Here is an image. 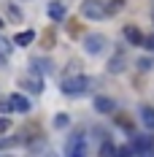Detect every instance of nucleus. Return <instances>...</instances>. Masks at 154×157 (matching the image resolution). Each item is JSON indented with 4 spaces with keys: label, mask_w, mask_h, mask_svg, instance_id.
Wrapping results in <instances>:
<instances>
[{
    "label": "nucleus",
    "mask_w": 154,
    "mask_h": 157,
    "mask_svg": "<svg viewBox=\"0 0 154 157\" xmlns=\"http://www.w3.org/2000/svg\"><path fill=\"white\" fill-rule=\"evenodd\" d=\"M8 14H11V22H19V19H22V11H19L16 6H11V8H8Z\"/></svg>",
    "instance_id": "21"
},
{
    "label": "nucleus",
    "mask_w": 154,
    "mask_h": 157,
    "mask_svg": "<svg viewBox=\"0 0 154 157\" xmlns=\"http://www.w3.org/2000/svg\"><path fill=\"white\" fill-rule=\"evenodd\" d=\"M19 84H22V90H27V92H32V95L43 92V78L41 76H24V78H19Z\"/></svg>",
    "instance_id": "6"
},
{
    "label": "nucleus",
    "mask_w": 154,
    "mask_h": 157,
    "mask_svg": "<svg viewBox=\"0 0 154 157\" xmlns=\"http://www.w3.org/2000/svg\"><path fill=\"white\" fill-rule=\"evenodd\" d=\"M8 127H11V122H8V117H6V114H0V133H6Z\"/></svg>",
    "instance_id": "22"
},
{
    "label": "nucleus",
    "mask_w": 154,
    "mask_h": 157,
    "mask_svg": "<svg viewBox=\"0 0 154 157\" xmlns=\"http://www.w3.org/2000/svg\"><path fill=\"white\" fill-rule=\"evenodd\" d=\"M46 14H49L51 22H62V19H65V6L57 3V0H51V3L46 6Z\"/></svg>",
    "instance_id": "10"
},
{
    "label": "nucleus",
    "mask_w": 154,
    "mask_h": 157,
    "mask_svg": "<svg viewBox=\"0 0 154 157\" xmlns=\"http://www.w3.org/2000/svg\"><path fill=\"white\" fill-rule=\"evenodd\" d=\"M14 144H19V138H0V149H11Z\"/></svg>",
    "instance_id": "20"
},
{
    "label": "nucleus",
    "mask_w": 154,
    "mask_h": 157,
    "mask_svg": "<svg viewBox=\"0 0 154 157\" xmlns=\"http://www.w3.org/2000/svg\"><path fill=\"white\" fill-rule=\"evenodd\" d=\"M152 19H154V11H152Z\"/></svg>",
    "instance_id": "25"
},
{
    "label": "nucleus",
    "mask_w": 154,
    "mask_h": 157,
    "mask_svg": "<svg viewBox=\"0 0 154 157\" xmlns=\"http://www.w3.org/2000/svg\"><path fill=\"white\" fill-rule=\"evenodd\" d=\"M78 14L84 16V19H92V22H103V19L111 16V8H108V3H103V0H84L78 6Z\"/></svg>",
    "instance_id": "2"
},
{
    "label": "nucleus",
    "mask_w": 154,
    "mask_h": 157,
    "mask_svg": "<svg viewBox=\"0 0 154 157\" xmlns=\"http://www.w3.org/2000/svg\"><path fill=\"white\" fill-rule=\"evenodd\" d=\"M143 46L149 49V52H154V35H146V41H143Z\"/></svg>",
    "instance_id": "23"
},
{
    "label": "nucleus",
    "mask_w": 154,
    "mask_h": 157,
    "mask_svg": "<svg viewBox=\"0 0 154 157\" xmlns=\"http://www.w3.org/2000/svg\"><path fill=\"white\" fill-rule=\"evenodd\" d=\"M32 41H35V30H24V33H19V35L14 38L16 46H30Z\"/></svg>",
    "instance_id": "14"
},
{
    "label": "nucleus",
    "mask_w": 154,
    "mask_h": 157,
    "mask_svg": "<svg viewBox=\"0 0 154 157\" xmlns=\"http://www.w3.org/2000/svg\"><path fill=\"white\" fill-rule=\"evenodd\" d=\"M8 98H11V106H14L16 114H27V111L32 109V103H30V98H27V95L14 92V95H8Z\"/></svg>",
    "instance_id": "7"
},
{
    "label": "nucleus",
    "mask_w": 154,
    "mask_h": 157,
    "mask_svg": "<svg viewBox=\"0 0 154 157\" xmlns=\"http://www.w3.org/2000/svg\"><path fill=\"white\" fill-rule=\"evenodd\" d=\"M30 68H32V71H38V76H41V73H49V71H51V63L43 60V57H32Z\"/></svg>",
    "instance_id": "12"
},
{
    "label": "nucleus",
    "mask_w": 154,
    "mask_h": 157,
    "mask_svg": "<svg viewBox=\"0 0 154 157\" xmlns=\"http://www.w3.org/2000/svg\"><path fill=\"white\" fill-rule=\"evenodd\" d=\"M11 49H14V44H11L6 35H0V60H8V57H11Z\"/></svg>",
    "instance_id": "15"
},
{
    "label": "nucleus",
    "mask_w": 154,
    "mask_h": 157,
    "mask_svg": "<svg viewBox=\"0 0 154 157\" xmlns=\"http://www.w3.org/2000/svg\"><path fill=\"white\" fill-rule=\"evenodd\" d=\"M95 111H100V114H114V111H116V100L108 98V95H97V98H95Z\"/></svg>",
    "instance_id": "8"
},
{
    "label": "nucleus",
    "mask_w": 154,
    "mask_h": 157,
    "mask_svg": "<svg viewBox=\"0 0 154 157\" xmlns=\"http://www.w3.org/2000/svg\"><path fill=\"white\" fill-rule=\"evenodd\" d=\"M141 122L149 130H154V109L152 106H141Z\"/></svg>",
    "instance_id": "13"
},
{
    "label": "nucleus",
    "mask_w": 154,
    "mask_h": 157,
    "mask_svg": "<svg viewBox=\"0 0 154 157\" xmlns=\"http://www.w3.org/2000/svg\"><path fill=\"white\" fill-rule=\"evenodd\" d=\"M0 27H3V19H0Z\"/></svg>",
    "instance_id": "24"
},
{
    "label": "nucleus",
    "mask_w": 154,
    "mask_h": 157,
    "mask_svg": "<svg viewBox=\"0 0 154 157\" xmlns=\"http://www.w3.org/2000/svg\"><path fill=\"white\" fill-rule=\"evenodd\" d=\"M124 65H127L124 54H122V52H116V54L108 60V73H122V71H124Z\"/></svg>",
    "instance_id": "11"
},
{
    "label": "nucleus",
    "mask_w": 154,
    "mask_h": 157,
    "mask_svg": "<svg viewBox=\"0 0 154 157\" xmlns=\"http://www.w3.org/2000/svg\"><path fill=\"white\" fill-rule=\"evenodd\" d=\"M11 111H14L11 98H8V95H3V98H0V114H11Z\"/></svg>",
    "instance_id": "17"
},
{
    "label": "nucleus",
    "mask_w": 154,
    "mask_h": 157,
    "mask_svg": "<svg viewBox=\"0 0 154 157\" xmlns=\"http://www.w3.org/2000/svg\"><path fill=\"white\" fill-rule=\"evenodd\" d=\"M54 127H68V114H57L54 117Z\"/></svg>",
    "instance_id": "19"
},
{
    "label": "nucleus",
    "mask_w": 154,
    "mask_h": 157,
    "mask_svg": "<svg viewBox=\"0 0 154 157\" xmlns=\"http://www.w3.org/2000/svg\"><path fill=\"white\" fill-rule=\"evenodd\" d=\"M124 38H127V44H135V46H143V41H146V35H143V33L138 30V27H135V25H127V27H124Z\"/></svg>",
    "instance_id": "9"
},
{
    "label": "nucleus",
    "mask_w": 154,
    "mask_h": 157,
    "mask_svg": "<svg viewBox=\"0 0 154 157\" xmlns=\"http://www.w3.org/2000/svg\"><path fill=\"white\" fill-rule=\"evenodd\" d=\"M133 149H135V155H141V157H154L152 136H135V138H133Z\"/></svg>",
    "instance_id": "5"
},
{
    "label": "nucleus",
    "mask_w": 154,
    "mask_h": 157,
    "mask_svg": "<svg viewBox=\"0 0 154 157\" xmlns=\"http://www.w3.org/2000/svg\"><path fill=\"white\" fill-rule=\"evenodd\" d=\"M100 157H116V146L111 141H103V146H100Z\"/></svg>",
    "instance_id": "16"
},
{
    "label": "nucleus",
    "mask_w": 154,
    "mask_h": 157,
    "mask_svg": "<svg viewBox=\"0 0 154 157\" xmlns=\"http://www.w3.org/2000/svg\"><path fill=\"white\" fill-rule=\"evenodd\" d=\"M60 90L62 95H70V98H76V95H84L92 90V78L84 76V73H78V76H68L60 81Z\"/></svg>",
    "instance_id": "1"
},
{
    "label": "nucleus",
    "mask_w": 154,
    "mask_h": 157,
    "mask_svg": "<svg viewBox=\"0 0 154 157\" xmlns=\"http://www.w3.org/2000/svg\"><path fill=\"white\" fill-rule=\"evenodd\" d=\"M81 46L87 54H103L106 52V38L100 35V33H89V35H84V41H81Z\"/></svg>",
    "instance_id": "4"
},
{
    "label": "nucleus",
    "mask_w": 154,
    "mask_h": 157,
    "mask_svg": "<svg viewBox=\"0 0 154 157\" xmlns=\"http://www.w3.org/2000/svg\"><path fill=\"white\" fill-rule=\"evenodd\" d=\"M116 157H135V149H133V144H130V146H122V149H116Z\"/></svg>",
    "instance_id": "18"
},
{
    "label": "nucleus",
    "mask_w": 154,
    "mask_h": 157,
    "mask_svg": "<svg viewBox=\"0 0 154 157\" xmlns=\"http://www.w3.org/2000/svg\"><path fill=\"white\" fill-rule=\"evenodd\" d=\"M65 157H87V133L76 130L65 144Z\"/></svg>",
    "instance_id": "3"
}]
</instances>
